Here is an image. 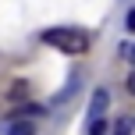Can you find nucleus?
I'll list each match as a JSON object with an SVG mask.
<instances>
[{"label":"nucleus","mask_w":135,"mask_h":135,"mask_svg":"<svg viewBox=\"0 0 135 135\" xmlns=\"http://www.w3.org/2000/svg\"><path fill=\"white\" fill-rule=\"evenodd\" d=\"M43 43L64 50V54H85L89 50V36L82 28H46L43 32Z\"/></svg>","instance_id":"obj_1"},{"label":"nucleus","mask_w":135,"mask_h":135,"mask_svg":"<svg viewBox=\"0 0 135 135\" xmlns=\"http://www.w3.org/2000/svg\"><path fill=\"white\" fill-rule=\"evenodd\" d=\"M107 89H100V93L93 96V103H89V117H103V110H107Z\"/></svg>","instance_id":"obj_2"},{"label":"nucleus","mask_w":135,"mask_h":135,"mask_svg":"<svg viewBox=\"0 0 135 135\" xmlns=\"http://www.w3.org/2000/svg\"><path fill=\"white\" fill-rule=\"evenodd\" d=\"M7 135H36V124L28 121V117H21V121H11Z\"/></svg>","instance_id":"obj_3"},{"label":"nucleus","mask_w":135,"mask_h":135,"mask_svg":"<svg viewBox=\"0 0 135 135\" xmlns=\"http://www.w3.org/2000/svg\"><path fill=\"white\" fill-rule=\"evenodd\" d=\"M132 128H135V121H132V117H121V121L114 124V135H132Z\"/></svg>","instance_id":"obj_4"},{"label":"nucleus","mask_w":135,"mask_h":135,"mask_svg":"<svg viewBox=\"0 0 135 135\" xmlns=\"http://www.w3.org/2000/svg\"><path fill=\"white\" fill-rule=\"evenodd\" d=\"M107 132V121H103V117H93V121H89V135H103Z\"/></svg>","instance_id":"obj_5"},{"label":"nucleus","mask_w":135,"mask_h":135,"mask_svg":"<svg viewBox=\"0 0 135 135\" xmlns=\"http://www.w3.org/2000/svg\"><path fill=\"white\" fill-rule=\"evenodd\" d=\"M121 54H124V57H128V61L135 64V43H124V46H121Z\"/></svg>","instance_id":"obj_6"},{"label":"nucleus","mask_w":135,"mask_h":135,"mask_svg":"<svg viewBox=\"0 0 135 135\" xmlns=\"http://www.w3.org/2000/svg\"><path fill=\"white\" fill-rule=\"evenodd\" d=\"M128 93H132V96H135V71H132V75H128Z\"/></svg>","instance_id":"obj_7"},{"label":"nucleus","mask_w":135,"mask_h":135,"mask_svg":"<svg viewBox=\"0 0 135 135\" xmlns=\"http://www.w3.org/2000/svg\"><path fill=\"white\" fill-rule=\"evenodd\" d=\"M128 28H132V32H135V11L128 14Z\"/></svg>","instance_id":"obj_8"}]
</instances>
